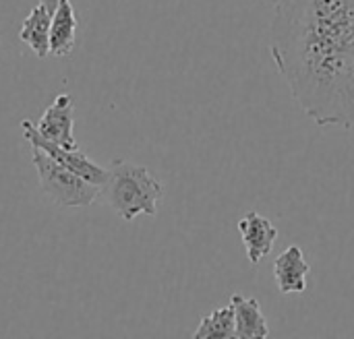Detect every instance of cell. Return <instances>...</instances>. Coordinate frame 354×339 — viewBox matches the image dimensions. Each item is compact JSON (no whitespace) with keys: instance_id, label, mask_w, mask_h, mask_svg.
<instances>
[{"instance_id":"1","label":"cell","mask_w":354,"mask_h":339,"mask_svg":"<svg viewBox=\"0 0 354 339\" xmlns=\"http://www.w3.org/2000/svg\"><path fill=\"white\" fill-rule=\"evenodd\" d=\"M270 54L305 116L354 130V0H278Z\"/></svg>"},{"instance_id":"2","label":"cell","mask_w":354,"mask_h":339,"mask_svg":"<svg viewBox=\"0 0 354 339\" xmlns=\"http://www.w3.org/2000/svg\"><path fill=\"white\" fill-rule=\"evenodd\" d=\"M102 197L120 220L133 222L139 215L158 213L164 184L145 166L129 159H114L108 168V178L102 184Z\"/></svg>"},{"instance_id":"3","label":"cell","mask_w":354,"mask_h":339,"mask_svg":"<svg viewBox=\"0 0 354 339\" xmlns=\"http://www.w3.org/2000/svg\"><path fill=\"white\" fill-rule=\"evenodd\" d=\"M33 168L39 178V186L48 199L60 207H87L102 197V186L85 180L77 172L64 168L41 149L33 147Z\"/></svg>"},{"instance_id":"4","label":"cell","mask_w":354,"mask_h":339,"mask_svg":"<svg viewBox=\"0 0 354 339\" xmlns=\"http://www.w3.org/2000/svg\"><path fill=\"white\" fill-rule=\"evenodd\" d=\"M21 130H23V137L29 141L31 147L41 149L46 155H50L52 159H56V162L62 164L64 168L77 172L79 176H83L85 180H89V182H93V184H97V186H102V184L106 182V178H108V168L97 166L95 162H91V159H89L85 153H81L79 149H66V147H62V145H58V143L46 139V137H41L39 130H37V126H35L31 120H23V122H21Z\"/></svg>"},{"instance_id":"5","label":"cell","mask_w":354,"mask_h":339,"mask_svg":"<svg viewBox=\"0 0 354 339\" xmlns=\"http://www.w3.org/2000/svg\"><path fill=\"white\" fill-rule=\"evenodd\" d=\"M247 259L251 265H259L274 249L278 238V228L261 213L251 211L243 215L236 224Z\"/></svg>"},{"instance_id":"6","label":"cell","mask_w":354,"mask_h":339,"mask_svg":"<svg viewBox=\"0 0 354 339\" xmlns=\"http://www.w3.org/2000/svg\"><path fill=\"white\" fill-rule=\"evenodd\" d=\"M39 135L66 147V149H77V139L73 133L75 126V114H73V97L68 93L58 95L52 106L41 114L39 122L35 124Z\"/></svg>"},{"instance_id":"7","label":"cell","mask_w":354,"mask_h":339,"mask_svg":"<svg viewBox=\"0 0 354 339\" xmlns=\"http://www.w3.org/2000/svg\"><path fill=\"white\" fill-rule=\"evenodd\" d=\"M311 265L299 244H290L274 261V280L280 294H303L307 290V278Z\"/></svg>"},{"instance_id":"8","label":"cell","mask_w":354,"mask_h":339,"mask_svg":"<svg viewBox=\"0 0 354 339\" xmlns=\"http://www.w3.org/2000/svg\"><path fill=\"white\" fill-rule=\"evenodd\" d=\"M77 43V14L71 0H60L52 12L50 25V56L62 58L71 56Z\"/></svg>"},{"instance_id":"9","label":"cell","mask_w":354,"mask_h":339,"mask_svg":"<svg viewBox=\"0 0 354 339\" xmlns=\"http://www.w3.org/2000/svg\"><path fill=\"white\" fill-rule=\"evenodd\" d=\"M230 302L234 307L236 338L268 339L272 336V329L261 313V304L255 298H245L241 294H234Z\"/></svg>"},{"instance_id":"10","label":"cell","mask_w":354,"mask_h":339,"mask_svg":"<svg viewBox=\"0 0 354 339\" xmlns=\"http://www.w3.org/2000/svg\"><path fill=\"white\" fill-rule=\"evenodd\" d=\"M50 25H52V12L39 4L31 8V12L25 17L21 29H19V39L35 52L37 58H48L50 56Z\"/></svg>"},{"instance_id":"11","label":"cell","mask_w":354,"mask_h":339,"mask_svg":"<svg viewBox=\"0 0 354 339\" xmlns=\"http://www.w3.org/2000/svg\"><path fill=\"white\" fill-rule=\"evenodd\" d=\"M195 339H234L236 323H234V307L232 302L216 309L212 315L199 321V327L193 333Z\"/></svg>"},{"instance_id":"12","label":"cell","mask_w":354,"mask_h":339,"mask_svg":"<svg viewBox=\"0 0 354 339\" xmlns=\"http://www.w3.org/2000/svg\"><path fill=\"white\" fill-rule=\"evenodd\" d=\"M39 4H44L50 12H54V10H56V6L60 4V0H39Z\"/></svg>"},{"instance_id":"13","label":"cell","mask_w":354,"mask_h":339,"mask_svg":"<svg viewBox=\"0 0 354 339\" xmlns=\"http://www.w3.org/2000/svg\"><path fill=\"white\" fill-rule=\"evenodd\" d=\"M270 2H274V4H276V2H278V0H270Z\"/></svg>"}]
</instances>
